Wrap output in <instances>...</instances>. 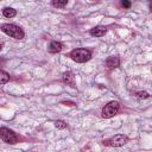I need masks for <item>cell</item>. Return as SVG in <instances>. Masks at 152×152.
<instances>
[{
  "label": "cell",
  "instance_id": "13",
  "mask_svg": "<svg viewBox=\"0 0 152 152\" xmlns=\"http://www.w3.org/2000/svg\"><path fill=\"white\" fill-rule=\"evenodd\" d=\"M55 126H56L57 128H59V129H63V128H65L68 125H66V122L63 121V120H56V121H55Z\"/></svg>",
  "mask_w": 152,
  "mask_h": 152
},
{
  "label": "cell",
  "instance_id": "4",
  "mask_svg": "<svg viewBox=\"0 0 152 152\" xmlns=\"http://www.w3.org/2000/svg\"><path fill=\"white\" fill-rule=\"evenodd\" d=\"M119 110V102L118 101H110L108 102L103 108H102V118L104 119H109L112 116H114Z\"/></svg>",
  "mask_w": 152,
  "mask_h": 152
},
{
  "label": "cell",
  "instance_id": "16",
  "mask_svg": "<svg viewBox=\"0 0 152 152\" xmlns=\"http://www.w3.org/2000/svg\"><path fill=\"white\" fill-rule=\"evenodd\" d=\"M63 104H68V106H75V103H74V102H71V101H63Z\"/></svg>",
  "mask_w": 152,
  "mask_h": 152
},
{
  "label": "cell",
  "instance_id": "14",
  "mask_svg": "<svg viewBox=\"0 0 152 152\" xmlns=\"http://www.w3.org/2000/svg\"><path fill=\"white\" fill-rule=\"evenodd\" d=\"M135 96H138L139 99H147V97H150V95H148L147 91H137L135 93Z\"/></svg>",
  "mask_w": 152,
  "mask_h": 152
},
{
  "label": "cell",
  "instance_id": "7",
  "mask_svg": "<svg viewBox=\"0 0 152 152\" xmlns=\"http://www.w3.org/2000/svg\"><path fill=\"white\" fill-rule=\"evenodd\" d=\"M106 32H107V28L104 26H95L90 30V34L93 37H102L106 34Z\"/></svg>",
  "mask_w": 152,
  "mask_h": 152
},
{
  "label": "cell",
  "instance_id": "6",
  "mask_svg": "<svg viewBox=\"0 0 152 152\" xmlns=\"http://www.w3.org/2000/svg\"><path fill=\"white\" fill-rule=\"evenodd\" d=\"M62 49H63V44H62L61 42H57V40H52V42L50 43L49 48H48V50H49L50 53H57V52H59Z\"/></svg>",
  "mask_w": 152,
  "mask_h": 152
},
{
  "label": "cell",
  "instance_id": "11",
  "mask_svg": "<svg viewBox=\"0 0 152 152\" xmlns=\"http://www.w3.org/2000/svg\"><path fill=\"white\" fill-rule=\"evenodd\" d=\"M8 81H10V75L6 71H4V70L0 69V84H5Z\"/></svg>",
  "mask_w": 152,
  "mask_h": 152
},
{
  "label": "cell",
  "instance_id": "15",
  "mask_svg": "<svg viewBox=\"0 0 152 152\" xmlns=\"http://www.w3.org/2000/svg\"><path fill=\"white\" fill-rule=\"evenodd\" d=\"M131 5H132L131 0H121V6H122L124 8H129Z\"/></svg>",
  "mask_w": 152,
  "mask_h": 152
},
{
  "label": "cell",
  "instance_id": "10",
  "mask_svg": "<svg viewBox=\"0 0 152 152\" xmlns=\"http://www.w3.org/2000/svg\"><path fill=\"white\" fill-rule=\"evenodd\" d=\"M2 14H4V17H6V18H13V17H15L17 11H15L14 8H12V7H5V8L2 10Z\"/></svg>",
  "mask_w": 152,
  "mask_h": 152
},
{
  "label": "cell",
  "instance_id": "1",
  "mask_svg": "<svg viewBox=\"0 0 152 152\" xmlns=\"http://www.w3.org/2000/svg\"><path fill=\"white\" fill-rule=\"evenodd\" d=\"M1 31L14 39H23L25 36L23 28L19 27L18 25H14V24H4L1 26Z\"/></svg>",
  "mask_w": 152,
  "mask_h": 152
},
{
  "label": "cell",
  "instance_id": "2",
  "mask_svg": "<svg viewBox=\"0 0 152 152\" xmlns=\"http://www.w3.org/2000/svg\"><path fill=\"white\" fill-rule=\"evenodd\" d=\"M70 57L72 61L77 62V63H84L91 58V51L88 49H83V48L74 49L70 52Z\"/></svg>",
  "mask_w": 152,
  "mask_h": 152
},
{
  "label": "cell",
  "instance_id": "5",
  "mask_svg": "<svg viewBox=\"0 0 152 152\" xmlns=\"http://www.w3.org/2000/svg\"><path fill=\"white\" fill-rule=\"evenodd\" d=\"M0 139H2L5 142L12 144V145L18 141L17 134L12 129H10L7 127H0Z\"/></svg>",
  "mask_w": 152,
  "mask_h": 152
},
{
  "label": "cell",
  "instance_id": "17",
  "mask_svg": "<svg viewBox=\"0 0 152 152\" xmlns=\"http://www.w3.org/2000/svg\"><path fill=\"white\" fill-rule=\"evenodd\" d=\"M1 49H2V45H1V44H0V51H1Z\"/></svg>",
  "mask_w": 152,
  "mask_h": 152
},
{
  "label": "cell",
  "instance_id": "8",
  "mask_svg": "<svg viewBox=\"0 0 152 152\" xmlns=\"http://www.w3.org/2000/svg\"><path fill=\"white\" fill-rule=\"evenodd\" d=\"M106 65H107L108 68H110V69L118 68V66L120 65V59H119V57H116V56H110V57H108L107 61H106Z\"/></svg>",
  "mask_w": 152,
  "mask_h": 152
},
{
  "label": "cell",
  "instance_id": "12",
  "mask_svg": "<svg viewBox=\"0 0 152 152\" xmlns=\"http://www.w3.org/2000/svg\"><path fill=\"white\" fill-rule=\"evenodd\" d=\"M68 0H52V6L57 7V8H62L66 5Z\"/></svg>",
  "mask_w": 152,
  "mask_h": 152
},
{
  "label": "cell",
  "instance_id": "9",
  "mask_svg": "<svg viewBox=\"0 0 152 152\" xmlns=\"http://www.w3.org/2000/svg\"><path fill=\"white\" fill-rule=\"evenodd\" d=\"M63 82L71 86V87H75V76L71 71H66L63 74Z\"/></svg>",
  "mask_w": 152,
  "mask_h": 152
},
{
  "label": "cell",
  "instance_id": "3",
  "mask_svg": "<svg viewBox=\"0 0 152 152\" xmlns=\"http://www.w3.org/2000/svg\"><path fill=\"white\" fill-rule=\"evenodd\" d=\"M127 140H128V138L126 135L116 134V135H114V137H112V138H109L107 140H103L102 144L107 145V146H112V147H120V146L125 145L127 142Z\"/></svg>",
  "mask_w": 152,
  "mask_h": 152
}]
</instances>
